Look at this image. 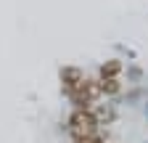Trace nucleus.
<instances>
[{
  "label": "nucleus",
  "mask_w": 148,
  "mask_h": 143,
  "mask_svg": "<svg viewBox=\"0 0 148 143\" xmlns=\"http://www.w3.org/2000/svg\"><path fill=\"white\" fill-rule=\"evenodd\" d=\"M69 133L71 138H87L98 133V117L92 114L90 109H74V114L69 117Z\"/></svg>",
  "instance_id": "1"
},
{
  "label": "nucleus",
  "mask_w": 148,
  "mask_h": 143,
  "mask_svg": "<svg viewBox=\"0 0 148 143\" xmlns=\"http://www.w3.org/2000/svg\"><path fill=\"white\" fill-rule=\"evenodd\" d=\"M98 93H101V85H95V82L85 80L82 85H77V87H74V90L69 93V98H71L74 103H77L79 109H87V106L98 98Z\"/></svg>",
  "instance_id": "2"
},
{
  "label": "nucleus",
  "mask_w": 148,
  "mask_h": 143,
  "mask_svg": "<svg viewBox=\"0 0 148 143\" xmlns=\"http://www.w3.org/2000/svg\"><path fill=\"white\" fill-rule=\"evenodd\" d=\"M61 82H64V90H66V93H71L77 85H82V82H85V74H82L79 69H74V66H66V69L61 72Z\"/></svg>",
  "instance_id": "3"
},
{
  "label": "nucleus",
  "mask_w": 148,
  "mask_h": 143,
  "mask_svg": "<svg viewBox=\"0 0 148 143\" xmlns=\"http://www.w3.org/2000/svg\"><path fill=\"white\" fill-rule=\"evenodd\" d=\"M116 90H119V80L116 77H101V93L114 96Z\"/></svg>",
  "instance_id": "4"
},
{
  "label": "nucleus",
  "mask_w": 148,
  "mask_h": 143,
  "mask_svg": "<svg viewBox=\"0 0 148 143\" xmlns=\"http://www.w3.org/2000/svg\"><path fill=\"white\" fill-rule=\"evenodd\" d=\"M116 72H119V64H116V61H111L108 66L101 69V77H116Z\"/></svg>",
  "instance_id": "5"
},
{
  "label": "nucleus",
  "mask_w": 148,
  "mask_h": 143,
  "mask_svg": "<svg viewBox=\"0 0 148 143\" xmlns=\"http://www.w3.org/2000/svg\"><path fill=\"white\" fill-rule=\"evenodd\" d=\"M71 143H103L98 135H87V138H74Z\"/></svg>",
  "instance_id": "6"
}]
</instances>
